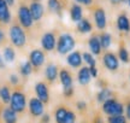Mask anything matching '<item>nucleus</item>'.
<instances>
[{
    "instance_id": "obj_39",
    "label": "nucleus",
    "mask_w": 130,
    "mask_h": 123,
    "mask_svg": "<svg viewBox=\"0 0 130 123\" xmlns=\"http://www.w3.org/2000/svg\"><path fill=\"white\" fill-rule=\"evenodd\" d=\"M50 119H51L50 115H48V114H43V115H42V118H41V123H50Z\"/></svg>"
},
{
    "instance_id": "obj_22",
    "label": "nucleus",
    "mask_w": 130,
    "mask_h": 123,
    "mask_svg": "<svg viewBox=\"0 0 130 123\" xmlns=\"http://www.w3.org/2000/svg\"><path fill=\"white\" fill-rule=\"evenodd\" d=\"M112 95H113V93H112V90L110 89V88H101V89L98 92L96 100L102 104V103H105V101L108 100L110 98H112Z\"/></svg>"
},
{
    "instance_id": "obj_26",
    "label": "nucleus",
    "mask_w": 130,
    "mask_h": 123,
    "mask_svg": "<svg viewBox=\"0 0 130 123\" xmlns=\"http://www.w3.org/2000/svg\"><path fill=\"white\" fill-rule=\"evenodd\" d=\"M66 114H68V109L64 107V106H59V107L56 110V112H54L56 122L57 123H64L65 117H66Z\"/></svg>"
},
{
    "instance_id": "obj_10",
    "label": "nucleus",
    "mask_w": 130,
    "mask_h": 123,
    "mask_svg": "<svg viewBox=\"0 0 130 123\" xmlns=\"http://www.w3.org/2000/svg\"><path fill=\"white\" fill-rule=\"evenodd\" d=\"M35 93H36L37 98L41 100L42 103H48L50 101V88L48 85L45 82H37L35 85Z\"/></svg>"
},
{
    "instance_id": "obj_18",
    "label": "nucleus",
    "mask_w": 130,
    "mask_h": 123,
    "mask_svg": "<svg viewBox=\"0 0 130 123\" xmlns=\"http://www.w3.org/2000/svg\"><path fill=\"white\" fill-rule=\"evenodd\" d=\"M59 79H60V82L63 85V88H69V87H72V76L70 74V71L68 69H60L59 71Z\"/></svg>"
},
{
    "instance_id": "obj_21",
    "label": "nucleus",
    "mask_w": 130,
    "mask_h": 123,
    "mask_svg": "<svg viewBox=\"0 0 130 123\" xmlns=\"http://www.w3.org/2000/svg\"><path fill=\"white\" fill-rule=\"evenodd\" d=\"M77 30L81 34H88L93 30V25H92L89 19L82 18L79 22H77Z\"/></svg>"
},
{
    "instance_id": "obj_6",
    "label": "nucleus",
    "mask_w": 130,
    "mask_h": 123,
    "mask_svg": "<svg viewBox=\"0 0 130 123\" xmlns=\"http://www.w3.org/2000/svg\"><path fill=\"white\" fill-rule=\"evenodd\" d=\"M18 19H19V23L22 27L24 28H30L32 25V16L30 13V10H29L28 6L25 5H21L18 9Z\"/></svg>"
},
{
    "instance_id": "obj_45",
    "label": "nucleus",
    "mask_w": 130,
    "mask_h": 123,
    "mask_svg": "<svg viewBox=\"0 0 130 123\" xmlns=\"http://www.w3.org/2000/svg\"><path fill=\"white\" fill-rule=\"evenodd\" d=\"M128 5H129V7H130V0H128Z\"/></svg>"
},
{
    "instance_id": "obj_30",
    "label": "nucleus",
    "mask_w": 130,
    "mask_h": 123,
    "mask_svg": "<svg viewBox=\"0 0 130 123\" xmlns=\"http://www.w3.org/2000/svg\"><path fill=\"white\" fill-rule=\"evenodd\" d=\"M32 68L34 66L31 65L30 62H24L23 64L21 65V68H19V71H21V74L23 76H29L32 72Z\"/></svg>"
},
{
    "instance_id": "obj_5",
    "label": "nucleus",
    "mask_w": 130,
    "mask_h": 123,
    "mask_svg": "<svg viewBox=\"0 0 130 123\" xmlns=\"http://www.w3.org/2000/svg\"><path fill=\"white\" fill-rule=\"evenodd\" d=\"M102 65L108 71L115 72L119 69V59L113 52H105L102 56Z\"/></svg>"
},
{
    "instance_id": "obj_33",
    "label": "nucleus",
    "mask_w": 130,
    "mask_h": 123,
    "mask_svg": "<svg viewBox=\"0 0 130 123\" xmlns=\"http://www.w3.org/2000/svg\"><path fill=\"white\" fill-rule=\"evenodd\" d=\"M64 123H76V115L72 111H68Z\"/></svg>"
},
{
    "instance_id": "obj_44",
    "label": "nucleus",
    "mask_w": 130,
    "mask_h": 123,
    "mask_svg": "<svg viewBox=\"0 0 130 123\" xmlns=\"http://www.w3.org/2000/svg\"><path fill=\"white\" fill-rule=\"evenodd\" d=\"M4 66H5V63H4V60H3L1 56H0V68H4Z\"/></svg>"
},
{
    "instance_id": "obj_14",
    "label": "nucleus",
    "mask_w": 130,
    "mask_h": 123,
    "mask_svg": "<svg viewBox=\"0 0 130 123\" xmlns=\"http://www.w3.org/2000/svg\"><path fill=\"white\" fill-rule=\"evenodd\" d=\"M66 62L71 68L74 69H77V68H81L82 63H83V59H82V54L79 51H74L71 52L66 58Z\"/></svg>"
},
{
    "instance_id": "obj_41",
    "label": "nucleus",
    "mask_w": 130,
    "mask_h": 123,
    "mask_svg": "<svg viewBox=\"0 0 130 123\" xmlns=\"http://www.w3.org/2000/svg\"><path fill=\"white\" fill-rule=\"evenodd\" d=\"M124 0H110V3H111L112 5H119V4H122Z\"/></svg>"
},
{
    "instance_id": "obj_17",
    "label": "nucleus",
    "mask_w": 130,
    "mask_h": 123,
    "mask_svg": "<svg viewBox=\"0 0 130 123\" xmlns=\"http://www.w3.org/2000/svg\"><path fill=\"white\" fill-rule=\"evenodd\" d=\"M58 66L54 65V64H47L46 69H45V77H46V80L48 81V83H53L54 81H56L57 76H58Z\"/></svg>"
},
{
    "instance_id": "obj_1",
    "label": "nucleus",
    "mask_w": 130,
    "mask_h": 123,
    "mask_svg": "<svg viewBox=\"0 0 130 123\" xmlns=\"http://www.w3.org/2000/svg\"><path fill=\"white\" fill-rule=\"evenodd\" d=\"M75 45H76V40L72 35L68 33L61 34L57 41V52L59 54H66L74 50Z\"/></svg>"
},
{
    "instance_id": "obj_3",
    "label": "nucleus",
    "mask_w": 130,
    "mask_h": 123,
    "mask_svg": "<svg viewBox=\"0 0 130 123\" xmlns=\"http://www.w3.org/2000/svg\"><path fill=\"white\" fill-rule=\"evenodd\" d=\"M10 39L16 47H23L27 42V36L19 24H13L10 28Z\"/></svg>"
},
{
    "instance_id": "obj_43",
    "label": "nucleus",
    "mask_w": 130,
    "mask_h": 123,
    "mask_svg": "<svg viewBox=\"0 0 130 123\" xmlns=\"http://www.w3.org/2000/svg\"><path fill=\"white\" fill-rule=\"evenodd\" d=\"M5 3L7 4V6H13V5H14V0H5Z\"/></svg>"
},
{
    "instance_id": "obj_19",
    "label": "nucleus",
    "mask_w": 130,
    "mask_h": 123,
    "mask_svg": "<svg viewBox=\"0 0 130 123\" xmlns=\"http://www.w3.org/2000/svg\"><path fill=\"white\" fill-rule=\"evenodd\" d=\"M70 18L72 22H79L83 18V10L78 4H74L70 9Z\"/></svg>"
},
{
    "instance_id": "obj_31",
    "label": "nucleus",
    "mask_w": 130,
    "mask_h": 123,
    "mask_svg": "<svg viewBox=\"0 0 130 123\" xmlns=\"http://www.w3.org/2000/svg\"><path fill=\"white\" fill-rule=\"evenodd\" d=\"M126 117L124 115H118V116H108L107 122L108 123H126Z\"/></svg>"
},
{
    "instance_id": "obj_46",
    "label": "nucleus",
    "mask_w": 130,
    "mask_h": 123,
    "mask_svg": "<svg viewBox=\"0 0 130 123\" xmlns=\"http://www.w3.org/2000/svg\"><path fill=\"white\" fill-rule=\"evenodd\" d=\"M129 77H130V75H129Z\"/></svg>"
},
{
    "instance_id": "obj_8",
    "label": "nucleus",
    "mask_w": 130,
    "mask_h": 123,
    "mask_svg": "<svg viewBox=\"0 0 130 123\" xmlns=\"http://www.w3.org/2000/svg\"><path fill=\"white\" fill-rule=\"evenodd\" d=\"M29 112L32 117H40L45 114V106L43 103L39 98H31L29 100Z\"/></svg>"
},
{
    "instance_id": "obj_20",
    "label": "nucleus",
    "mask_w": 130,
    "mask_h": 123,
    "mask_svg": "<svg viewBox=\"0 0 130 123\" xmlns=\"http://www.w3.org/2000/svg\"><path fill=\"white\" fill-rule=\"evenodd\" d=\"M1 117L5 123H17V112L11 107H5L1 112Z\"/></svg>"
},
{
    "instance_id": "obj_16",
    "label": "nucleus",
    "mask_w": 130,
    "mask_h": 123,
    "mask_svg": "<svg viewBox=\"0 0 130 123\" xmlns=\"http://www.w3.org/2000/svg\"><path fill=\"white\" fill-rule=\"evenodd\" d=\"M77 80L78 83L82 86H87L92 80V75L89 71V66H82L79 68L78 74H77Z\"/></svg>"
},
{
    "instance_id": "obj_12",
    "label": "nucleus",
    "mask_w": 130,
    "mask_h": 123,
    "mask_svg": "<svg viewBox=\"0 0 130 123\" xmlns=\"http://www.w3.org/2000/svg\"><path fill=\"white\" fill-rule=\"evenodd\" d=\"M29 10H30V13L32 16V19L34 21H40V19L43 17V13H45V11H43V6L42 4L39 1V0H34L31 1V4L29 6Z\"/></svg>"
},
{
    "instance_id": "obj_9",
    "label": "nucleus",
    "mask_w": 130,
    "mask_h": 123,
    "mask_svg": "<svg viewBox=\"0 0 130 123\" xmlns=\"http://www.w3.org/2000/svg\"><path fill=\"white\" fill-rule=\"evenodd\" d=\"M41 46L47 52L53 51V50L57 47V41H56V35H54V33L47 32V33L43 34L41 38Z\"/></svg>"
},
{
    "instance_id": "obj_37",
    "label": "nucleus",
    "mask_w": 130,
    "mask_h": 123,
    "mask_svg": "<svg viewBox=\"0 0 130 123\" xmlns=\"http://www.w3.org/2000/svg\"><path fill=\"white\" fill-rule=\"evenodd\" d=\"M10 82L12 83V85H18L19 82V79L17 75H11L10 76Z\"/></svg>"
},
{
    "instance_id": "obj_32",
    "label": "nucleus",
    "mask_w": 130,
    "mask_h": 123,
    "mask_svg": "<svg viewBox=\"0 0 130 123\" xmlns=\"http://www.w3.org/2000/svg\"><path fill=\"white\" fill-rule=\"evenodd\" d=\"M9 6L5 3V0H0V22H3L4 17L6 16V13L9 12Z\"/></svg>"
},
{
    "instance_id": "obj_25",
    "label": "nucleus",
    "mask_w": 130,
    "mask_h": 123,
    "mask_svg": "<svg viewBox=\"0 0 130 123\" xmlns=\"http://www.w3.org/2000/svg\"><path fill=\"white\" fill-rule=\"evenodd\" d=\"M117 57H118L119 62L124 63V64H128V63H130V53H129V51L126 50L125 46H121V47L118 48Z\"/></svg>"
},
{
    "instance_id": "obj_36",
    "label": "nucleus",
    "mask_w": 130,
    "mask_h": 123,
    "mask_svg": "<svg viewBox=\"0 0 130 123\" xmlns=\"http://www.w3.org/2000/svg\"><path fill=\"white\" fill-rule=\"evenodd\" d=\"M76 106H77V109L79 110V111H83V110L87 109V104L84 103V101H77V104H76Z\"/></svg>"
},
{
    "instance_id": "obj_24",
    "label": "nucleus",
    "mask_w": 130,
    "mask_h": 123,
    "mask_svg": "<svg viewBox=\"0 0 130 123\" xmlns=\"http://www.w3.org/2000/svg\"><path fill=\"white\" fill-rule=\"evenodd\" d=\"M99 40L101 43L102 50H108L112 45V35L110 33H102L99 35Z\"/></svg>"
},
{
    "instance_id": "obj_23",
    "label": "nucleus",
    "mask_w": 130,
    "mask_h": 123,
    "mask_svg": "<svg viewBox=\"0 0 130 123\" xmlns=\"http://www.w3.org/2000/svg\"><path fill=\"white\" fill-rule=\"evenodd\" d=\"M47 6H48V10L53 12V13L60 14L61 10H63V4L60 3V0H48L47 1Z\"/></svg>"
},
{
    "instance_id": "obj_42",
    "label": "nucleus",
    "mask_w": 130,
    "mask_h": 123,
    "mask_svg": "<svg viewBox=\"0 0 130 123\" xmlns=\"http://www.w3.org/2000/svg\"><path fill=\"white\" fill-rule=\"evenodd\" d=\"M4 40H5V34H4V32H3V30L0 29V43L3 42Z\"/></svg>"
},
{
    "instance_id": "obj_35",
    "label": "nucleus",
    "mask_w": 130,
    "mask_h": 123,
    "mask_svg": "<svg viewBox=\"0 0 130 123\" xmlns=\"http://www.w3.org/2000/svg\"><path fill=\"white\" fill-rule=\"evenodd\" d=\"M89 71H90V75H92V77L96 79L98 75H99V70H98L96 66H89Z\"/></svg>"
},
{
    "instance_id": "obj_11",
    "label": "nucleus",
    "mask_w": 130,
    "mask_h": 123,
    "mask_svg": "<svg viewBox=\"0 0 130 123\" xmlns=\"http://www.w3.org/2000/svg\"><path fill=\"white\" fill-rule=\"evenodd\" d=\"M45 53L41 50H32L29 54V62L34 68H40L45 63Z\"/></svg>"
},
{
    "instance_id": "obj_34",
    "label": "nucleus",
    "mask_w": 130,
    "mask_h": 123,
    "mask_svg": "<svg viewBox=\"0 0 130 123\" xmlns=\"http://www.w3.org/2000/svg\"><path fill=\"white\" fill-rule=\"evenodd\" d=\"M63 94H64V97H66V98H70V97H72V94H74V87L64 88V92H63Z\"/></svg>"
},
{
    "instance_id": "obj_29",
    "label": "nucleus",
    "mask_w": 130,
    "mask_h": 123,
    "mask_svg": "<svg viewBox=\"0 0 130 123\" xmlns=\"http://www.w3.org/2000/svg\"><path fill=\"white\" fill-rule=\"evenodd\" d=\"M82 59L88 66H96V60L94 58V54H92L90 52H84L82 54Z\"/></svg>"
},
{
    "instance_id": "obj_15",
    "label": "nucleus",
    "mask_w": 130,
    "mask_h": 123,
    "mask_svg": "<svg viewBox=\"0 0 130 123\" xmlns=\"http://www.w3.org/2000/svg\"><path fill=\"white\" fill-rule=\"evenodd\" d=\"M116 25L119 32L123 33H129L130 32V19L125 13H121L117 17L116 21Z\"/></svg>"
},
{
    "instance_id": "obj_13",
    "label": "nucleus",
    "mask_w": 130,
    "mask_h": 123,
    "mask_svg": "<svg viewBox=\"0 0 130 123\" xmlns=\"http://www.w3.org/2000/svg\"><path fill=\"white\" fill-rule=\"evenodd\" d=\"M88 47L89 51L94 56H100L101 54V43H100V40H99V36L98 35H92L88 40Z\"/></svg>"
},
{
    "instance_id": "obj_4",
    "label": "nucleus",
    "mask_w": 130,
    "mask_h": 123,
    "mask_svg": "<svg viewBox=\"0 0 130 123\" xmlns=\"http://www.w3.org/2000/svg\"><path fill=\"white\" fill-rule=\"evenodd\" d=\"M27 106V98L25 94L21 90H16L11 95V100H10V107L16 111L17 114H21L25 110Z\"/></svg>"
},
{
    "instance_id": "obj_27",
    "label": "nucleus",
    "mask_w": 130,
    "mask_h": 123,
    "mask_svg": "<svg viewBox=\"0 0 130 123\" xmlns=\"http://www.w3.org/2000/svg\"><path fill=\"white\" fill-rule=\"evenodd\" d=\"M11 92H10V88L7 86H4L1 89H0V98L3 100L4 104H10V100H11Z\"/></svg>"
},
{
    "instance_id": "obj_40",
    "label": "nucleus",
    "mask_w": 130,
    "mask_h": 123,
    "mask_svg": "<svg viewBox=\"0 0 130 123\" xmlns=\"http://www.w3.org/2000/svg\"><path fill=\"white\" fill-rule=\"evenodd\" d=\"M125 112H126V118L130 119V100H129V103H128V105H126V109H125Z\"/></svg>"
},
{
    "instance_id": "obj_2",
    "label": "nucleus",
    "mask_w": 130,
    "mask_h": 123,
    "mask_svg": "<svg viewBox=\"0 0 130 123\" xmlns=\"http://www.w3.org/2000/svg\"><path fill=\"white\" fill-rule=\"evenodd\" d=\"M124 105L119 103L115 98H110L105 103H102V112L106 114L107 116H118V115L124 114Z\"/></svg>"
},
{
    "instance_id": "obj_38",
    "label": "nucleus",
    "mask_w": 130,
    "mask_h": 123,
    "mask_svg": "<svg viewBox=\"0 0 130 123\" xmlns=\"http://www.w3.org/2000/svg\"><path fill=\"white\" fill-rule=\"evenodd\" d=\"M78 4H83L86 6H90V5L93 4V0H76Z\"/></svg>"
},
{
    "instance_id": "obj_7",
    "label": "nucleus",
    "mask_w": 130,
    "mask_h": 123,
    "mask_svg": "<svg viewBox=\"0 0 130 123\" xmlns=\"http://www.w3.org/2000/svg\"><path fill=\"white\" fill-rule=\"evenodd\" d=\"M94 23L99 30H104L107 27V17H106V12L102 7H96L94 10Z\"/></svg>"
},
{
    "instance_id": "obj_28",
    "label": "nucleus",
    "mask_w": 130,
    "mask_h": 123,
    "mask_svg": "<svg viewBox=\"0 0 130 123\" xmlns=\"http://www.w3.org/2000/svg\"><path fill=\"white\" fill-rule=\"evenodd\" d=\"M14 58H16V53H14V50L12 47H5L4 50V59L5 62H7V63H12L14 60Z\"/></svg>"
}]
</instances>
